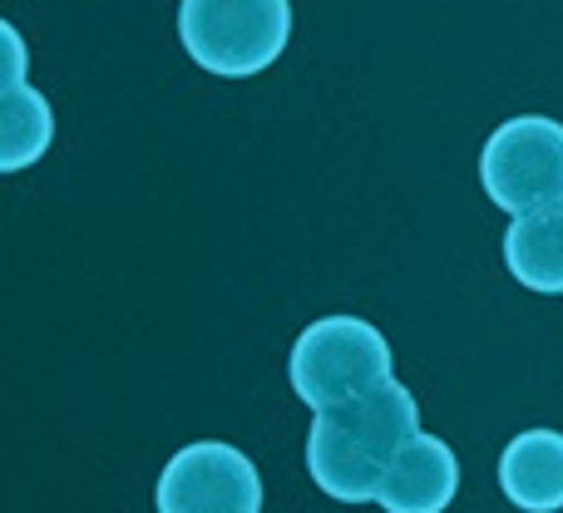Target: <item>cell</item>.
Listing matches in <instances>:
<instances>
[{"mask_svg": "<svg viewBox=\"0 0 563 513\" xmlns=\"http://www.w3.org/2000/svg\"><path fill=\"white\" fill-rule=\"evenodd\" d=\"M420 435V405L400 380L366 390L356 400L317 410L307 435V469L321 494L336 504H376L390 459Z\"/></svg>", "mask_w": 563, "mask_h": 513, "instance_id": "1", "label": "cell"}, {"mask_svg": "<svg viewBox=\"0 0 563 513\" xmlns=\"http://www.w3.org/2000/svg\"><path fill=\"white\" fill-rule=\"evenodd\" d=\"M178 40L208 75H263L291 40V0H184Z\"/></svg>", "mask_w": 563, "mask_h": 513, "instance_id": "2", "label": "cell"}, {"mask_svg": "<svg viewBox=\"0 0 563 513\" xmlns=\"http://www.w3.org/2000/svg\"><path fill=\"white\" fill-rule=\"evenodd\" d=\"M287 376L291 390L301 395V405L327 410L396 380V356H390V341L371 321L321 316L297 336Z\"/></svg>", "mask_w": 563, "mask_h": 513, "instance_id": "3", "label": "cell"}, {"mask_svg": "<svg viewBox=\"0 0 563 513\" xmlns=\"http://www.w3.org/2000/svg\"><path fill=\"white\" fill-rule=\"evenodd\" d=\"M479 183L505 213L563 203V124L549 114H515L485 138Z\"/></svg>", "mask_w": 563, "mask_h": 513, "instance_id": "4", "label": "cell"}, {"mask_svg": "<svg viewBox=\"0 0 563 513\" xmlns=\"http://www.w3.org/2000/svg\"><path fill=\"white\" fill-rule=\"evenodd\" d=\"M158 513H263V475L238 445L198 439L164 465L154 489Z\"/></svg>", "mask_w": 563, "mask_h": 513, "instance_id": "5", "label": "cell"}, {"mask_svg": "<svg viewBox=\"0 0 563 513\" xmlns=\"http://www.w3.org/2000/svg\"><path fill=\"white\" fill-rule=\"evenodd\" d=\"M460 494V459L445 439L426 435L406 439L396 459H390L386 479L376 489V504L386 513H445Z\"/></svg>", "mask_w": 563, "mask_h": 513, "instance_id": "6", "label": "cell"}, {"mask_svg": "<svg viewBox=\"0 0 563 513\" xmlns=\"http://www.w3.org/2000/svg\"><path fill=\"white\" fill-rule=\"evenodd\" d=\"M499 489L525 513L563 509V435L559 430H525L499 455Z\"/></svg>", "mask_w": 563, "mask_h": 513, "instance_id": "7", "label": "cell"}, {"mask_svg": "<svg viewBox=\"0 0 563 513\" xmlns=\"http://www.w3.org/2000/svg\"><path fill=\"white\" fill-rule=\"evenodd\" d=\"M505 267L534 297H563V203L515 213L505 233Z\"/></svg>", "mask_w": 563, "mask_h": 513, "instance_id": "8", "label": "cell"}, {"mask_svg": "<svg viewBox=\"0 0 563 513\" xmlns=\"http://www.w3.org/2000/svg\"><path fill=\"white\" fill-rule=\"evenodd\" d=\"M49 138H55V109L40 89L5 85L0 89V168L20 174L35 158H45Z\"/></svg>", "mask_w": 563, "mask_h": 513, "instance_id": "9", "label": "cell"}, {"mask_svg": "<svg viewBox=\"0 0 563 513\" xmlns=\"http://www.w3.org/2000/svg\"><path fill=\"white\" fill-rule=\"evenodd\" d=\"M5 45H10V59H5V79H0V89H5V85H25V45H20L15 25H5Z\"/></svg>", "mask_w": 563, "mask_h": 513, "instance_id": "10", "label": "cell"}]
</instances>
